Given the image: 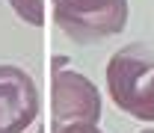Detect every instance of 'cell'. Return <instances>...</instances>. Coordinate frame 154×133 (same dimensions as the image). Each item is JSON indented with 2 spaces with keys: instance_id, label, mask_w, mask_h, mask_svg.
<instances>
[{
  "instance_id": "3",
  "label": "cell",
  "mask_w": 154,
  "mask_h": 133,
  "mask_svg": "<svg viewBox=\"0 0 154 133\" xmlns=\"http://www.w3.org/2000/svg\"><path fill=\"white\" fill-rule=\"evenodd\" d=\"M51 113L54 133L65 130L71 124H98L101 121V95L89 77L54 68V83H51Z\"/></svg>"
},
{
  "instance_id": "5",
  "label": "cell",
  "mask_w": 154,
  "mask_h": 133,
  "mask_svg": "<svg viewBox=\"0 0 154 133\" xmlns=\"http://www.w3.org/2000/svg\"><path fill=\"white\" fill-rule=\"evenodd\" d=\"M9 6L24 24H33V27L45 24V0H9Z\"/></svg>"
},
{
  "instance_id": "7",
  "label": "cell",
  "mask_w": 154,
  "mask_h": 133,
  "mask_svg": "<svg viewBox=\"0 0 154 133\" xmlns=\"http://www.w3.org/2000/svg\"><path fill=\"white\" fill-rule=\"evenodd\" d=\"M139 133H154V130H139Z\"/></svg>"
},
{
  "instance_id": "2",
  "label": "cell",
  "mask_w": 154,
  "mask_h": 133,
  "mask_svg": "<svg viewBox=\"0 0 154 133\" xmlns=\"http://www.w3.org/2000/svg\"><path fill=\"white\" fill-rule=\"evenodd\" d=\"M54 24L77 44H95L125 30L128 0H54Z\"/></svg>"
},
{
  "instance_id": "1",
  "label": "cell",
  "mask_w": 154,
  "mask_h": 133,
  "mask_svg": "<svg viewBox=\"0 0 154 133\" xmlns=\"http://www.w3.org/2000/svg\"><path fill=\"white\" fill-rule=\"evenodd\" d=\"M107 92L122 113L154 121V50L128 44L107 62Z\"/></svg>"
},
{
  "instance_id": "6",
  "label": "cell",
  "mask_w": 154,
  "mask_h": 133,
  "mask_svg": "<svg viewBox=\"0 0 154 133\" xmlns=\"http://www.w3.org/2000/svg\"><path fill=\"white\" fill-rule=\"evenodd\" d=\"M59 133H104V130H98V124H71Z\"/></svg>"
},
{
  "instance_id": "4",
  "label": "cell",
  "mask_w": 154,
  "mask_h": 133,
  "mask_svg": "<svg viewBox=\"0 0 154 133\" xmlns=\"http://www.w3.org/2000/svg\"><path fill=\"white\" fill-rule=\"evenodd\" d=\"M38 115L36 80L18 65H0V133H24Z\"/></svg>"
},
{
  "instance_id": "8",
  "label": "cell",
  "mask_w": 154,
  "mask_h": 133,
  "mask_svg": "<svg viewBox=\"0 0 154 133\" xmlns=\"http://www.w3.org/2000/svg\"><path fill=\"white\" fill-rule=\"evenodd\" d=\"M36 133H42V130H36Z\"/></svg>"
}]
</instances>
